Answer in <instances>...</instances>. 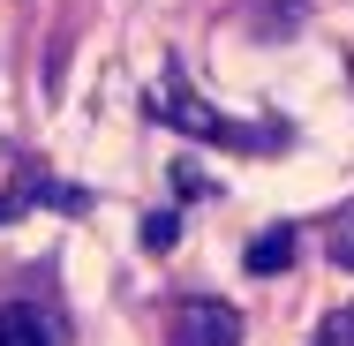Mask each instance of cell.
<instances>
[{"label": "cell", "mask_w": 354, "mask_h": 346, "mask_svg": "<svg viewBox=\"0 0 354 346\" xmlns=\"http://www.w3.org/2000/svg\"><path fill=\"white\" fill-rule=\"evenodd\" d=\"M294 249H301V241H294V226H272L264 241H249V271H257V278H264V271H286V264H294Z\"/></svg>", "instance_id": "277c9868"}, {"label": "cell", "mask_w": 354, "mask_h": 346, "mask_svg": "<svg viewBox=\"0 0 354 346\" xmlns=\"http://www.w3.org/2000/svg\"><path fill=\"white\" fill-rule=\"evenodd\" d=\"M151 121H166V128H181V136H204V143H234V121H218V113L189 90V83H181V75L151 90Z\"/></svg>", "instance_id": "7a4b0ae2"}, {"label": "cell", "mask_w": 354, "mask_h": 346, "mask_svg": "<svg viewBox=\"0 0 354 346\" xmlns=\"http://www.w3.org/2000/svg\"><path fill=\"white\" fill-rule=\"evenodd\" d=\"M317 346H354V301L324 316V331H317Z\"/></svg>", "instance_id": "8992f818"}, {"label": "cell", "mask_w": 354, "mask_h": 346, "mask_svg": "<svg viewBox=\"0 0 354 346\" xmlns=\"http://www.w3.org/2000/svg\"><path fill=\"white\" fill-rule=\"evenodd\" d=\"M332 256H339V264H354V233H339V241H332Z\"/></svg>", "instance_id": "52a82bcc"}, {"label": "cell", "mask_w": 354, "mask_h": 346, "mask_svg": "<svg viewBox=\"0 0 354 346\" xmlns=\"http://www.w3.org/2000/svg\"><path fill=\"white\" fill-rule=\"evenodd\" d=\"M174 346H241V309L234 301H212V294H189L174 301Z\"/></svg>", "instance_id": "6da1fadb"}, {"label": "cell", "mask_w": 354, "mask_h": 346, "mask_svg": "<svg viewBox=\"0 0 354 346\" xmlns=\"http://www.w3.org/2000/svg\"><path fill=\"white\" fill-rule=\"evenodd\" d=\"M174 241H181V218L174 211H151L143 218V249H174Z\"/></svg>", "instance_id": "5b68a950"}, {"label": "cell", "mask_w": 354, "mask_h": 346, "mask_svg": "<svg viewBox=\"0 0 354 346\" xmlns=\"http://www.w3.org/2000/svg\"><path fill=\"white\" fill-rule=\"evenodd\" d=\"M0 346H61V324L38 301H0Z\"/></svg>", "instance_id": "3957f363"}]
</instances>
